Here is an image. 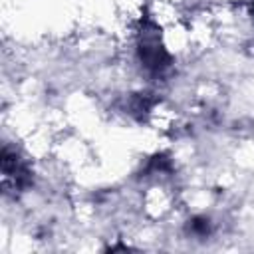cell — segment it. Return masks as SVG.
Masks as SVG:
<instances>
[{
	"mask_svg": "<svg viewBox=\"0 0 254 254\" xmlns=\"http://www.w3.org/2000/svg\"><path fill=\"white\" fill-rule=\"evenodd\" d=\"M137 54H139L141 65L151 73H163L171 65V56L167 54L161 42L159 30L151 20L141 24V30L137 36Z\"/></svg>",
	"mask_w": 254,
	"mask_h": 254,
	"instance_id": "6da1fadb",
	"label": "cell"
},
{
	"mask_svg": "<svg viewBox=\"0 0 254 254\" xmlns=\"http://www.w3.org/2000/svg\"><path fill=\"white\" fill-rule=\"evenodd\" d=\"M190 224H189V232L192 234V236H198V238H206L208 234H210V228H212V224H210V220L206 218V216H194L192 220H189Z\"/></svg>",
	"mask_w": 254,
	"mask_h": 254,
	"instance_id": "3957f363",
	"label": "cell"
},
{
	"mask_svg": "<svg viewBox=\"0 0 254 254\" xmlns=\"http://www.w3.org/2000/svg\"><path fill=\"white\" fill-rule=\"evenodd\" d=\"M252 18H254V2H252Z\"/></svg>",
	"mask_w": 254,
	"mask_h": 254,
	"instance_id": "277c9868",
	"label": "cell"
},
{
	"mask_svg": "<svg viewBox=\"0 0 254 254\" xmlns=\"http://www.w3.org/2000/svg\"><path fill=\"white\" fill-rule=\"evenodd\" d=\"M32 185V171L16 151L10 147L2 149V187L6 194L24 192Z\"/></svg>",
	"mask_w": 254,
	"mask_h": 254,
	"instance_id": "7a4b0ae2",
	"label": "cell"
}]
</instances>
